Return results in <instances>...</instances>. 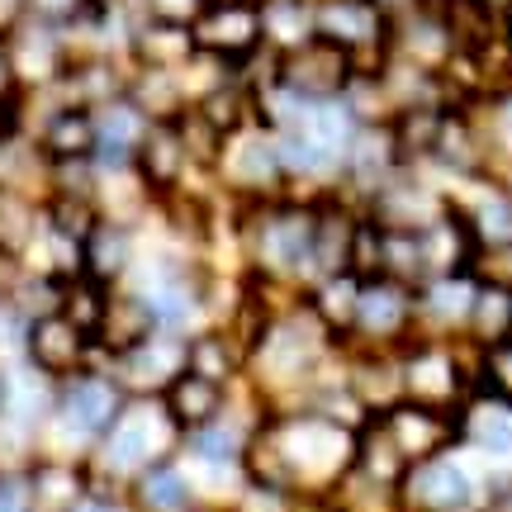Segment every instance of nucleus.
<instances>
[{"label":"nucleus","mask_w":512,"mask_h":512,"mask_svg":"<svg viewBox=\"0 0 512 512\" xmlns=\"http://www.w3.org/2000/svg\"><path fill=\"white\" fill-rule=\"evenodd\" d=\"M337 351H342V342L309 313L304 294H294L290 304L280 313H271L266 328L247 342V380L242 384H247L271 413L304 408L309 389L318 384V375L332 366Z\"/></svg>","instance_id":"obj_1"},{"label":"nucleus","mask_w":512,"mask_h":512,"mask_svg":"<svg viewBox=\"0 0 512 512\" xmlns=\"http://www.w3.org/2000/svg\"><path fill=\"white\" fill-rule=\"evenodd\" d=\"M313 219H318V200L304 195H275V200L238 204V261L242 271H256L304 290L313 280Z\"/></svg>","instance_id":"obj_2"},{"label":"nucleus","mask_w":512,"mask_h":512,"mask_svg":"<svg viewBox=\"0 0 512 512\" xmlns=\"http://www.w3.org/2000/svg\"><path fill=\"white\" fill-rule=\"evenodd\" d=\"M176 451H181V432L166 418L162 399H128L119 408V418L110 422V432L91 446L86 479H91V489H119L124 494L147 465L176 456Z\"/></svg>","instance_id":"obj_3"},{"label":"nucleus","mask_w":512,"mask_h":512,"mask_svg":"<svg viewBox=\"0 0 512 512\" xmlns=\"http://www.w3.org/2000/svg\"><path fill=\"white\" fill-rule=\"evenodd\" d=\"M128 403L124 384L114 380V370L105 366H86L57 380L53 389V413L43 422V456H67V460H86L91 446L110 422L119 418V408Z\"/></svg>","instance_id":"obj_4"},{"label":"nucleus","mask_w":512,"mask_h":512,"mask_svg":"<svg viewBox=\"0 0 512 512\" xmlns=\"http://www.w3.org/2000/svg\"><path fill=\"white\" fill-rule=\"evenodd\" d=\"M275 441L290 460L294 494H328L337 479L351 470V451H356V427L323 418L313 408H285L271 413Z\"/></svg>","instance_id":"obj_5"},{"label":"nucleus","mask_w":512,"mask_h":512,"mask_svg":"<svg viewBox=\"0 0 512 512\" xmlns=\"http://www.w3.org/2000/svg\"><path fill=\"white\" fill-rule=\"evenodd\" d=\"M479 356L465 337H408L399 347L403 399L432 403V408H465L475 394Z\"/></svg>","instance_id":"obj_6"},{"label":"nucleus","mask_w":512,"mask_h":512,"mask_svg":"<svg viewBox=\"0 0 512 512\" xmlns=\"http://www.w3.org/2000/svg\"><path fill=\"white\" fill-rule=\"evenodd\" d=\"M214 185L238 204L285 195V190H290V176H285L280 143H275L271 128L247 124V128H238V133H228L219 147V162H214Z\"/></svg>","instance_id":"obj_7"},{"label":"nucleus","mask_w":512,"mask_h":512,"mask_svg":"<svg viewBox=\"0 0 512 512\" xmlns=\"http://www.w3.org/2000/svg\"><path fill=\"white\" fill-rule=\"evenodd\" d=\"M484 475H489V465L475 460L465 446L441 451L432 460L408 465V475L399 484V508L403 512H475L479 494H484Z\"/></svg>","instance_id":"obj_8"},{"label":"nucleus","mask_w":512,"mask_h":512,"mask_svg":"<svg viewBox=\"0 0 512 512\" xmlns=\"http://www.w3.org/2000/svg\"><path fill=\"white\" fill-rule=\"evenodd\" d=\"M408 337H418V299H413V285H399L389 275L361 280L356 318H351V332H347L351 347H403Z\"/></svg>","instance_id":"obj_9"},{"label":"nucleus","mask_w":512,"mask_h":512,"mask_svg":"<svg viewBox=\"0 0 512 512\" xmlns=\"http://www.w3.org/2000/svg\"><path fill=\"white\" fill-rule=\"evenodd\" d=\"M356 57L347 48H337L328 38H304L280 53V67H275V81L294 91L299 100H342L347 86L356 81Z\"/></svg>","instance_id":"obj_10"},{"label":"nucleus","mask_w":512,"mask_h":512,"mask_svg":"<svg viewBox=\"0 0 512 512\" xmlns=\"http://www.w3.org/2000/svg\"><path fill=\"white\" fill-rule=\"evenodd\" d=\"M5 57H10L15 91H24V95L53 91L57 76L67 72V38H62V24L24 15L15 29L5 34Z\"/></svg>","instance_id":"obj_11"},{"label":"nucleus","mask_w":512,"mask_h":512,"mask_svg":"<svg viewBox=\"0 0 512 512\" xmlns=\"http://www.w3.org/2000/svg\"><path fill=\"white\" fill-rule=\"evenodd\" d=\"M195 48L228 62L238 72L247 57L266 48V24H261V0H228V5H204V15L190 24Z\"/></svg>","instance_id":"obj_12"},{"label":"nucleus","mask_w":512,"mask_h":512,"mask_svg":"<svg viewBox=\"0 0 512 512\" xmlns=\"http://www.w3.org/2000/svg\"><path fill=\"white\" fill-rule=\"evenodd\" d=\"M380 422L408 465L432 460V456H441V451H456L460 446V408H432V403L399 399L389 413H380Z\"/></svg>","instance_id":"obj_13"},{"label":"nucleus","mask_w":512,"mask_h":512,"mask_svg":"<svg viewBox=\"0 0 512 512\" xmlns=\"http://www.w3.org/2000/svg\"><path fill=\"white\" fill-rule=\"evenodd\" d=\"M114 380L124 384L128 399H157L166 384L176 380L185 370V337L181 332H147L138 347H128L124 356H114L110 361Z\"/></svg>","instance_id":"obj_14"},{"label":"nucleus","mask_w":512,"mask_h":512,"mask_svg":"<svg viewBox=\"0 0 512 512\" xmlns=\"http://www.w3.org/2000/svg\"><path fill=\"white\" fill-rule=\"evenodd\" d=\"M91 351L95 342L76 323H67L62 313H43L34 323H24V337H19V361L43 370L48 380H67L76 370H86Z\"/></svg>","instance_id":"obj_15"},{"label":"nucleus","mask_w":512,"mask_h":512,"mask_svg":"<svg viewBox=\"0 0 512 512\" xmlns=\"http://www.w3.org/2000/svg\"><path fill=\"white\" fill-rule=\"evenodd\" d=\"M342 380L351 399L366 408V418H380L403 399L399 347H351L342 342Z\"/></svg>","instance_id":"obj_16"},{"label":"nucleus","mask_w":512,"mask_h":512,"mask_svg":"<svg viewBox=\"0 0 512 512\" xmlns=\"http://www.w3.org/2000/svg\"><path fill=\"white\" fill-rule=\"evenodd\" d=\"M479 280L475 271H441L427 275L413 299H418V332L422 337H460L475 309Z\"/></svg>","instance_id":"obj_17"},{"label":"nucleus","mask_w":512,"mask_h":512,"mask_svg":"<svg viewBox=\"0 0 512 512\" xmlns=\"http://www.w3.org/2000/svg\"><path fill=\"white\" fill-rule=\"evenodd\" d=\"M133 171H138V181L147 185V195L152 200H162V195H176L181 185H190L200 171L190 166V152H185L181 133L176 124L166 119V124H147L143 143L133 152Z\"/></svg>","instance_id":"obj_18"},{"label":"nucleus","mask_w":512,"mask_h":512,"mask_svg":"<svg viewBox=\"0 0 512 512\" xmlns=\"http://www.w3.org/2000/svg\"><path fill=\"white\" fill-rule=\"evenodd\" d=\"M185 370L223 389H238L247 380V342L228 323H204L185 337Z\"/></svg>","instance_id":"obj_19"},{"label":"nucleus","mask_w":512,"mask_h":512,"mask_svg":"<svg viewBox=\"0 0 512 512\" xmlns=\"http://www.w3.org/2000/svg\"><path fill=\"white\" fill-rule=\"evenodd\" d=\"M143 252V228L133 223L100 219L81 242V275H91L95 285H124L133 275V261Z\"/></svg>","instance_id":"obj_20"},{"label":"nucleus","mask_w":512,"mask_h":512,"mask_svg":"<svg viewBox=\"0 0 512 512\" xmlns=\"http://www.w3.org/2000/svg\"><path fill=\"white\" fill-rule=\"evenodd\" d=\"M460 446L489 470H512V403L470 399L460 408Z\"/></svg>","instance_id":"obj_21"},{"label":"nucleus","mask_w":512,"mask_h":512,"mask_svg":"<svg viewBox=\"0 0 512 512\" xmlns=\"http://www.w3.org/2000/svg\"><path fill=\"white\" fill-rule=\"evenodd\" d=\"M124 494H128V503H133V512H190L204 503L200 489H195V479H190V470L181 465V456H166V460H157V465H147Z\"/></svg>","instance_id":"obj_22"},{"label":"nucleus","mask_w":512,"mask_h":512,"mask_svg":"<svg viewBox=\"0 0 512 512\" xmlns=\"http://www.w3.org/2000/svg\"><path fill=\"white\" fill-rule=\"evenodd\" d=\"M24 489H29V512H72L76 498L91 489L86 460L38 456L34 465L24 470Z\"/></svg>","instance_id":"obj_23"},{"label":"nucleus","mask_w":512,"mask_h":512,"mask_svg":"<svg viewBox=\"0 0 512 512\" xmlns=\"http://www.w3.org/2000/svg\"><path fill=\"white\" fill-rule=\"evenodd\" d=\"M147 332H157V313L138 290L128 285H114L110 299H105V318H100V332H95V347L105 356H124L128 347H138Z\"/></svg>","instance_id":"obj_24"},{"label":"nucleus","mask_w":512,"mask_h":512,"mask_svg":"<svg viewBox=\"0 0 512 512\" xmlns=\"http://www.w3.org/2000/svg\"><path fill=\"white\" fill-rule=\"evenodd\" d=\"M147 119L143 110L119 95L110 105H95V166H133V152L143 143Z\"/></svg>","instance_id":"obj_25"},{"label":"nucleus","mask_w":512,"mask_h":512,"mask_svg":"<svg viewBox=\"0 0 512 512\" xmlns=\"http://www.w3.org/2000/svg\"><path fill=\"white\" fill-rule=\"evenodd\" d=\"M162 408H166V418L176 422V432H195V427H204V422H214L233 403V389H223V384L214 380H200V375H190V370H181L176 380L166 384L162 394Z\"/></svg>","instance_id":"obj_26"},{"label":"nucleus","mask_w":512,"mask_h":512,"mask_svg":"<svg viewBox=\"0 0 512 512\" xmlns=\"http://www.w3.org/2000/svg\"><path fill=\"white\" fill-rule=\"evenodd\" d=\"M299 294H304V304H309L313 318H318L337 342H347L351 318H356V299H361V280L351 271H328V275H318V280H309Z\"/></svg>","instance_id":"obj_27"},{"label":"nucleus","mask_w":512,"mask_h":512,"mask_svg":"<svg viewBox=\"0 0 512 512\" xmlns=\"http://www.w3.org/2000/svg\"><path fill=\"white\" fill-rule=\"evenodd\" d=\"M124 95L143 110L147 124H166V119H176L190 105V95L181 86V72H171V67H133L128 62Z\"/></svg>","instance_id":"obj_28"},{"label":"nucleus","mask_w":512,"mask_h":512,"mask_svg":"<svg viewBox=\"0 0 512 512\" xmlns=\"http://www.w3.org/2000/svg\"><path fill=\"white\" fill-rule=\"evenodd\" d=\"M242 484H252V489H271V494H294L290 460H285L280 441H275L271 413L256 422L252 437H247V451H242Z\"/></svg>","instance_id":"obj_29"},{"label":"nucleus","mask_w":512,"mask_h":512,"mask_svg":"<svg viewBox=\"0 0 512 512\" xmlns=\"http://www.w3.org/2000/svg\"><path fill=\"white\" fill-rule=\"evenodd\" d=\"M351 470H356V475H366V479H375V484H384V489H399V484H403V475H408V460H403V451L389 441V432H384L380 418H366L361 427H356Z\"/></svg>","instance_id":"obj_30"},{"label":"nucleus","mask_w":512,"mask_h":512,"mask_svg":"<svg viewBox=\"0 0 512 512\" xmlns=\"http://www.w3.org/2000/svg\"><path fill=\"white\" fill-rule=\"evenodd\" d=\"M195 57V34L185 24H157V19H143L138 34L128 43V62L133 67H185Z\"/></svg>","instance_id":"obj_31"},{"label":"nucleus","mask_w":512,"mask_h":512,"mask_svg":"<svg viewBox=\"0 0 512 512\" xmlns=\"http://www.w3.org/2000/svg\"><path fill=\"white\" fill-rule=\"evenodd\" d=\"M38 228H43V200L10 181H0V256L19 261L29 252Z\"/></svg>","instance_id":"obj_32"},{"label":"nucleus","mask_w":512,"mask_h":512,"mask_svg":"<svg viewBox=\"0 0 512 512\" xmlns=\"http://www.w3.org/2000/svg\"><path fill=\"white\" fill-rule=\"evenodd\" d=\"M508 304L512 294L508 290H494V285H479L475 294V309H470V323H465V342L479 351L498 347V342H508Z\"/></svg>","instance_id":"obj_33"},{"label":"nucleus","mask_w":512,"mask_h":512,"mask_svg":"<svg viewBox=\"0 0 512 512\" xmlns=\"http://www.w3.org/2000/svg\"><path fill=\"white\" fill-rule=\"evenodd\" d=\"M261 24H266V43L285 53L313 38V0H261Z\"/></svg>","instance_id":"obj_34"},{"label":"nucleus","mask_w":512,"mask_h":512,"mask_svg":"<svg viewBox=\"0 0 512 512\" xmlns=\"http://www.w3.org/2000/svg\"><path fill=\"white\" fill-rule=\"evenodd\" d=\"M105 299H110V285H95L91 275H72V280L62 285V304H57V313H62L67 323H76V328L95 342L100 318H105Z\"/></svg>","instance_id":"obj_35"},{"label":"nucleus","mask_w":512,"mask_h":512,"mask_svg":"<svg viewBox=\"0 0 512 512\" xmlns=\"http://www.w3.org/2000/svg\"><path fill=\"white\" fill-rule=\"evenodd\" d=\"M384 275L399 280V285H413L418 290L427 280V252H422V233L413 228H384Z\"/></svg>","instance_id":"obj_36"},{"label":"nucleus","mask_w":512,"mask_h":512,"mask_svg":"<svg viewBox=\"0 0 512 512\" xmlns=\"http://www.w3.org/2000/svg\"><path fill=\"white\" fill-rule=\"evenodd\" d=\"M347 271L356 280H375L384 275V223L361 214L356 228H351V242H347Z\"/></svg>","instance_id":"obj_37"},{"label":"nucleus","mask_w":512,"mask_h":512,"mask_svg":"<svg viewBox=\"0 0 512 512\" xmlns=\"http://www.w3.org/2000/svg\"><path fill=\"white\" fill-rule=\"evenodd\" d=\"M503 399L512 403V342H498L479 356V375H475V394L470 399Z\"/></svg>","instance_id":"obj_38"},{"label":"nucleus","mask_w":512,"mask_h":512,"mask_svg":"<svg viewBox=\"0 0 512 512\" xmlns=\"http://www.w3.org/2000/svg\"><path fill=\"white\" fill-rule=\"evenodd\" d=\"M479 285H494V290L512 294V242H498V247H479L475 261H470Z\"/></svg>","instance_id":"obj_39"},{"label":"nucleus","mask_w":512,"mask_h":512,"mask_svg":"<svg viewBox=\"0 0 512 512\" xmlns=\"http://www.w3.org/2000/svg\"><path fill=\"white\" fill-rule=\"evenodd\" d=\"M204 5L209 0H143L147 19H157V24H185V29L204 15Z\"/></svg>","instance_id":"obj_40"},{"label":"nucleus","mask_w":512,"mask_h":512,"mask_svg":"<svg viewBox=\"0 0 512 512\" xmlns=\"http://www.w3.org/2000/svg\"><path fill=\"white\" fill-rule=\"evenodd\" d=\"M81 10H91V0H29V15L48 19V24H72Z\"/></svg>","instance_id":"obj_41"},{"label":"nucleus","mask_w":512,"mask_h":512,"mask_svg":"<svg viewBox=\"0 0 512 512\" xmlns=\"http://www.w3.org/2000/svg\"><path fill=\"white\" fill-rule=\"evenodd\" d=\"M72 512H133V503L119 489H86V494L76 498Z\"/></svg>","instance_id":"obj_42"},{"label":"nucleus","mask_w":512,"mask_h":512,"mask_svg":"<svg viewBox=\"0 0 512 512\" xmlns=\"http://www.w3.org/2000/svg\"><path fill=\"white\" fill-rule=\"evenodd\" d=\"M0 512H29L24 475H0Z\"/></svg>","instance_id":"obj_43"},{"label":"nucleus","mask_w":512,"mask_h":512,"mask_svg":"<svg viewBox=\"0 0 512 512\" xmlns=\"http://www.w3.org/2000/svg\"><path fill=\"white\" fill-rule=\"evenodd\" d=\"M24 15H29V0H0V38L10 34Z\"/></svg>","instance_id":"obj_44"},{"label":"nucleus","mask_w":512,"mask_h":512,"mask_svg":"<svg viewBox=\"0 0 512 512\" xmlns=\"http://www.w3.org/2000/svg\"><path fill=\"white\" fill-rule=\"evenodd\" d=\"M15 95V76H10V57H5V38H0V100Z\"/></svg>","instance_id":"obj_45"},{"label":"nucleus","mask_w":512,"mask_h":512,"mask_svg":"<svg viewBox=\"0 0 512 512\" xmlns=\"http://www.w3.org/2000/svg\"><path fill=\"white\" fill-rule=\"evenodd\" d=\"M5 403H10V361H0V413H5Z\"/></svg>","instance_id":"obj_46"},{"label":"nucleus","mask_w":512,"mask_h":512,"mask_svg":"<svg viewBox=\"0 0 512 512\" xmlns=\"http://www.w3.org/2000/svg\"><path fill=\"white\" fill-rule=\"evenodd\" d=\"M484 5H489V10H498V15H503V10H512V0H484Z\"/></svg>","instance_id":"obj_47"},{"label":"nucleus","mask_w":512,"mask_h":512,"mask_svg":"<svg viewBox=\"0 0 512 512\" xmlns=\"http://www.w3.org/2000/svg\"><path fill=\"white\" fill-rule=\"evenodd\" d=\"M190 512H228V508H209V503H200V508H190Z\"/></svg>","instance_id":"obj_48"},{"label":"nucleus","mask_w":512,"mask_h":512,"mask_svg":"<svg viewBox=\"0 0 512 512\" xmlns=\"http://www.w3.org/2000/svg\"><path fill=\"white\" fill-rule=\"evenodd\" d=\"M508 342H512V304H508Z\"/></svg>","instance_id":"obj_49"},{"label":"nucleus","mask_w":512,"mask_h":512,"mask_svg":"<svg viewBox=\"0 0 512 512\" xmlns=\"http://www.w3.org/2000/svg\"><path fill=\"white\" fill-rule=\"evenodd\" d=\"M209 5H228V0H209Z\"/></svg>","instance_id":"obj_50"}]
</instances>
